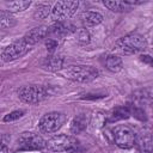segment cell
<instances>
[{
  "label": "cell",
  "mask_w": 153,
  "mask_h": 153,
  "mask_svg": "<svg viewBox=\"0 0 153 153\" xmlns=\"http://www.w3.org/2000/svg\"><path fill=\"white\" fill-rule=\"evenodd\" d=\"M16 25V19L13 18L12 13L6 11V10H2L0 12V26L1 29H11Z\"/></svg>",
  "instance_id": "cell-19"
},
{
  "label": "cell",
  "mask_w": 153,
  "mask_h": 153,
  "mask_svg": "<svg viewBox=\"0 0 153 153\" xmlns=\"http://www.w3.org/2000/svg\"><path fill=\"white\" fill-rule=\"evenodd\" d=\"M18 97L26 104H38L48 97V91L41 85H24L18 90Z\"/></svg>",
  "instance_id": "cell-4"
},
{
  "label": "cell",
  "mask_w": 153,
  "mask_h": 153,
  "mask_svg": "<svg viewBox=\"0 0 153 153\" xmlns=\"http://www.w3.org/2000/svg\"><path fill=\"white\" fill-rule=\"evenodd\" d=\"M63 63H65V60L62 56L56 54H49L43 59L41 67L48 72H59L63 69Z\"/></svg>",
  "instance_id": "cell-12"
},
{
  "label": "cell",
  "mask_w": 153,
  "mask_h": 153,
  "mask_svg": "<svg viewBox=\"0 0 153 153\" xmlns=\"http://www.w3.org/2000/svg\"><path fill=\"white\" fill-rule=\"evenodd\" d=\"M49 37V26L45 25H41V26H36L33 29H31L30 31H27L25 33V36L23 37V39L30 45H35L38 42L43 41L44 38Z\"/></svg>",
  "instance_id": "cell-11"
},
{
  "label": "cell",
  "mask_w": 153,
  "mask_h": 153,
  "mask_svg": "<svg viewBox=\"0 0 153 153\" xmlns=\"http://www.w3.org/2000/svg\"><path fill=\"white\" fill-rule=\"evenodd\" d=\"M123 62L118 55H109L105 59V68L112 73H117L122 69Z\"/></svg>",
  "instance_id": "cell-16"
},
{
  "label": "cell",
  "mask_w": 153,
  "mask_h": 153,
  "mask_svg": "<svg viewBox=\"0 0 153 153\" xmlns=\"http://www.w3.org/2000/svg\"><path fill=\"white\" fill-rule=\"evenodd\" d=\"M130 108L126 105H120L114 108L108 115H106V122L108 123H114L121 120H126L130 116Z\"/></svg>",
  "instance_id": "cell-13"
},
{
  "label": "cell",
  "mask_w": 153,
  "mask_h": 153,
  "mask_svg": "<svg viewBox=\"0 0 153 153\" xmlns=\"http://www.w3.org/2000/svg\"><path fill=\"white\" fill-rule=\"evenodd\" d=\"M87 127V118L84 114L76 115L72 122H71V133L73 134H80L81 131H84Z\"/></svg>",
  "instance_id": "cell-15"
},
{
  "label": "cell",
  "mask_w": 153,
  "mask_h": 153,
  "mask_svg": "<svg viewBox=\"0 0 153 153\" xmlns=\"http://www.w3.org/2000/svg\"><path fill=\"white\" fill-rule=\"evenodd\" d=\"M23 115H24V111H23V110H16V111H12V112L5 115L4 118H2V121H4V122H12V121L19 120Z\"/></svg>",
  "instance_id": "cell-24"
},
{
  "label": "cell",
  "mask_w": 153,
  "mask_h": 153,
  "mask_svg": "<svg viewBox=\"0 0 153 153\" xmlns=\"http://www.w3.org/2000/svg\"><path fill=\"white\" fill-rule=\"evenodd\" d=\"M130 114H131L134 117L139 118L140 121H146V120H147L146 111H145L142 108L137 106V105H131V106H130Z\"/></svg>",
  "instance_id": "cell-23"
},
{
  "label": "cell",
  "mask_w": 153,
  "mask_h": 153,
  "mask_svg": "<svg viewBox=\"0 0 153 153\" xmlns=\"http://www.w3.org/2000/svg\"><path fill=\"white\" fill-rule=\"evenodd\" d=\"M137 145L142 153H153V135L141 136Z\"/></svg>",
  "instance_id": "cell-20"
},
{
  "label": "cell",
  "mask_w": 153,
  "mask_h": 153,
  "mask_svg": "<svg viewBox=\"0 0 153 153\" xmlns=\"http://www.w3.org/2000/svg\"><path fill=\"white\" fill-rule=\"evenodd\" d=\"M51 7L50 5L48 4H41L37 6V8L35 10V13H33V18L37 19V20H42V19H45L48 16L51 14Z\"/></svg>",
  "instance_id": "cell-21"
},
{
  "label": "cell",
  "mask_w": 153,
  "mask_h": 153,
  "mask_svg": "<svg viewBox=\"0 0 153 153\" xmlns=\"http://www.w3.org/2000/svg\"><path fill=\"white\" fill-rule=\"evenodd\" d=\"M80 143L79 141L69 135H56L54 137H51L50 140L47 141V148L51 152H75L78 151Z\"/></svg>",
  "instance_id": "cell-3"
},
{
  "label": "cell",
  "mask_w": 153,
  "mask_h": 153,
  "mask_svg": "<svg viewBox=\"0 0 153 153\" xmlns=\"http://www.w3.org/2000/svg\"><path fill=\"white\" fill-rule=\"evenodd\" d=\"M140 60L145 63H148L151 66H153V57H151L149 55H141L140 56Z\"/></svg>",
  "instance_id": "cell-26"
},
{
  "label": "cell",
  "mask_w": 153,
  "mask_h": 153,
  "mask_svg": "<svg viewBox=\"0 0 153 153\" xmlns=\"http://www.w3.org/2000/svg\"><path fill=\"white\" fill-rule=\"evenodd\" d=\"M30 48L31 47L23 38L22 39H18V41L11 43L10 45H7V47H5L2 49V51H1V59L5 62H10V61L20 59V57H23L30 50Z\"/></svg>",
  "instance_id": "cell-9"
},
{
  "label": "cell",
  "mask_w": 153,
  "mask_h": 153,
  "mask_svg": "<svg viewBox=\"0 0 153 153\" xmlns=\"http://www.w3.org/2000/svg\"><path fill=\"white\" fill-rule=\"evenodd\" d=\"M75 27L69 22H55L53 25L49 26V37L50 38H62L65 36H68L69 33L75 32Z\"/></svg>",
  "instance_id": "cell-10"
},
{
  "label": "cell",
  "mask_w": 153,
  "mask_h": 153,
  "mask_svg": "<svg viewBox=\"0 0 153 153\" xmlns=\"http://www.w3.org/2000/svg\"><path fill=\"white\" fill-rule=\"evenodd\" d=\"M105 7H108L110 11L112 12H124V11H129L131 8V6L126 1H120V0H106L103 2Z\"/></svg>",
  "instance_id": "cell-17"
},
{
  "label": "cell",
  "mask_w": 153,
  "mask_h": 153,
  "mask_svg": "<svg viewBox=\"0 0 153 153\" xmlns=\"http://www.w3.org/2000/svg\"><path fill=\"white\" fill-rule=\"evenodd\" d=\"M66 121V115L57 111H51L43 115L38 122V129L42 133L50 134L57 131Z\"/></svg>",
  "instance_id": "cell-6"
},
{
  "label": "cell",
  "mask_w": 153,
  "mask_h": 153,
  "mask_svg": "<svg viewBox=\"0 0 153 153\" xmlns=\"http://www.w3.org/2000/svg\"><path fill=\"white\" fill-rule=\"evenodd\" d=\"M65 78L76 81V82H90L98 78L99 72L93 68L92 66H84V65H72L67 68L62 69Z\"/></svg>",
  "instance_id": "cell-2"
},
{
  "label": "cell",
  "mask_w": 153,
  "mask_h": 153,
  "mask_svg": "<svg viewBox=\"0 0 153 153\" xmlns=\"http://www.w3.org/2000/svg\"><path fill=\"white\" fill-rule=\"evenodd\" d=\"M112 134H114V141L116 146H118L122 149H129L136 142L135 133L124 124L116 126L112 130Z\"/></svg>",
  "instance_id": "cell-7"
},
{
  "label": "cell",
  "mask_w": 153,
  "mask_h": 153,
  "mask_svg": "<svg viewBox=\"0 0 153 153\" xmlns=\"http://www.w3.org/2000/svg\"><path fill=\"white\" fill-rule=\"evenodd\" d=\"M0 153H8V148H7L6 143H2V145H1V149H0Z\"/></svg>",
  "instance_id": "cell-27"
},
{
  "label": "cell",
  "mask_w": 153,
  "mask_h": 153,
  "mask_svg": "<svg viewBox=\"0 0 153 153\" xmlns=\"http://www.w3.org/2000/svg\"><path fill=\"white\" fill-rule=\"evenodd\" d=\"M152 43H153V37H152Z\"/></svg>",
  "instance_id": "cell-28"
},
{
  "label": "cell",
  "mask_w": 153,
  "mask_h": 153,
  "mask_svg": "<svg viewBox=\"0 0 153 153\" xmlns=\"http://www.w3.org/2000/svg\"><path fill=\"white\" fill-rule=\"evenodd\" d=\"M30 5H31V1H24V0H19V1H7V2H5L6 11H8V12H11V13L22 12V11L26 10Z\"/></svg>",
  "instance_id": "cell-18"
},
{
  "label": "cell",
  "mask_w": 153,
  "mask_h": 153,
  "mask_svg": "<svg viewBox=\"0 0 153 153\" xmlns=\"http://www.w3.org/2000/svg\"><path fill=\"white\" fill-rule=\"evenodd\" d=\"M146 48H147L146 38L137 32H131L121 37L114 45V50L121 55L136 54L143 51Z\"/></svg>",
  "instance_id": "cell-1"
},
{
  "label": "cell",
  "mask_w": 153,
  "mask_h": 153,
  "mask_svg": "<svg viewBox=\"0 0 153 153\" xmlns=\"http://www.w3.org/2000/svg\"><path fill=\"white\" fill-rule=\"evenodd\" d=\"M81 22L85 26H96L103 22V16L99 12L86 11L81 14Z\"/></svg>",
  "instance_id": "cell-14"
},
{
  "label": "cell",
  "mask_w": 153,
  "mask_h": 153,
  "mask_svg": "<svg viewBox=\"0 0 153 153\" xmlns=\"http://www.w3.org/2000/svg\"><path fill=\"white\" fill-rule=\"evenodd\" d=\"M57 45H59L57 39H55V38H50V37L47 38V41H45V47H47V49H48L51 54L55 51V49L57 48Z\"/></svg>",
  "instance_id": "cell-25"
},
{
  "label": "cell",
  "mask_w": 153,
  "mask_h": 153,
  "mask_svg": "<svg viewBox=\"0 0 153 153\" xmlns=\"http://www.w3.org/2000/svg\"><path fill=\"white\" fill-rule=\"evenodd\" d=\"M17 147L20 151H39L47 148V141L36 133L24 131L17 140Z\"/></svg>",
  "instance_id": "cell-5"
},
{
  "label": "cell",
  "mask_w": 153,
  "mask_h": 153,
  "mask_svg": "<svg viewBox=\"0 0 153 153\" xmlns=\"http://www.w3.org/2000/svg\"><path fill=\"white\" fill-rule=\"evenodd\" d=\"M79 2L78 1H57L53 10H51V18L55 22H66L68 18H71L78 10Z\"/></svg>",
  "instance_id": "cell-8"
},
{
  "label": "cell",
  "mask_w": 153,
  "mask_h": 153,
  "mask_svg": "<svg viewBox=\"0 0 153 153\" xmlns=\"http://www.w3.org/2000/svg\"><path fill=\"white\" fill-rule=\"evenodd\" d=\"M74 36H75V41L79 44H87V43H90L91 36H90V32L85 27L76 29L75 32H74Z\"/></svg>",
  "instance_id": "cell-22"
}]
</instances>
